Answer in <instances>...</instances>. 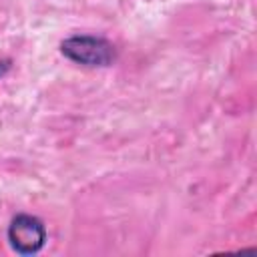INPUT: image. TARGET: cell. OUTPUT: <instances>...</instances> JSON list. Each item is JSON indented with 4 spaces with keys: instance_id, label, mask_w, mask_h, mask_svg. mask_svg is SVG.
<instances>
[{
    "instance_id": "obj_1",
    "label": "cell",
    "mask_w": 257,
    "mask_h": 257,
    "mask_svg": "<svg viewBox=\"0 0 257 257\" xmlns=\"http://www.w3.org/2000/svg\"><path fill=\"white\" fill-rule=\"evenodd\" d=\"M60 48L66 58L84 66H106L114 60L112 44L98 36H70L62 42Z\"/></svg>"
},
{
    "instance_id": "obj_2",
    "label": "cell",
    "mask_w": 257,
    "mask_h": 257,
    "mask_svg": "<svg viewBox=\"0 0 257 257\" xmlns=\"http://www.w3.org/2000/svg\"><path fill=\"white\" fill-rule=\"evenodd\" d=\"M8 241L14 251L22 255L38 253L46 241V229L38 217L32 215H16L8 227Z\"/></svg>"
}]
</instances>
